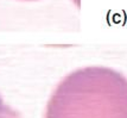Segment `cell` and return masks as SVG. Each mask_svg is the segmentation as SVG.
I'll return each mask as SVG.
<instances>
[{"label": "cell", "instance_id": "6da1fadb", "mask_svg": "<svg viewBox=\"0 0 127 118\" xmlns=\"http://www.w3.org/2000/svg\"><path fill=\"white\" fill-rule=\"evenodd\" d=\"M45 118H127V79L107 67L77 69L56 87Z\"/></svg>", "mask_w": 127, "mask_h": 118}, {"label": "cell", "instance_id": "7a4b0ae2", "mask_svg": "<svg viewBox=\"0 0 127 118\" xmlns=\"http://www.w3.org/2000/svg\"><path fill=\"white\" fill-rule=\"evenodd\" d=\"M0 118H20L19 113L10 106H7L1 97H0Z\"/></svg>", "mask_w": 127, "mask_h": 118}]
</instances>
